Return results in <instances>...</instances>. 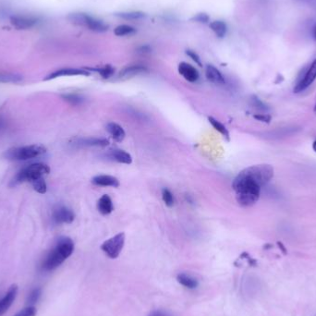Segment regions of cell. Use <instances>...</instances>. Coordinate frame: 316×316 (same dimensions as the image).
<instances>
[{"mask_svg":"<svg viewBox=\"0 0 316 316\" xmlns=\"http://www.w3.org/2000/svg\"><path fill=\"white\" fill-rule=\"evenodd\" d=\"M316 79V59L312 62V64L305 71L303 77L299 79L294 87V92L300 93L307 90L313 82Z\"/></svg>","mask_w":316,"mask_h":316,"instance_id":"7","label":"cell"},{"mask_svg":"<svg viewBox=\"0 0 316 316\" xmlns=\"http://www.w3.org/2000/svg\"><path fill=\"white\" fill-rule=\"evenodd\" d=\"M209 16L207 14L205 13H199L197 15H195L193 18H191V20L192 21H196V22H200V23H206L209 21Z\"/></svg>","mask_w":316,"mask_h":316,"instance_id":"32","label":"cell"},{"mask_svg":"<svg viewBox=\"0 0 316 316\" xmlns=\"http://www.w3.org/2000/svg\"><path fill=\"white\" fill-rule=\"evenodd\" d=\"M49 172L50 167L43 163H35L27 165L16 174L11 181V186H16L23 182L33 183V181L44 178V176L49 174Z\"/></svg>","mask_w":316,"mask_h":316,"instance_id":"3","label":"cell"},{"mask_svg":"<svg viewBox=\"0 0 316 316\" xmlns=\"http://www.w3.org/2000/svg\"><path fill=\"white\" fill-rule=\"evenodd\" d=\"M178 73L186 80L190 82H196L200 77L197 70L186 62H181L178 65Z\"/></svg>","mask_w":316,"mask_h":316,"instance_id":"12","label":"cell"},{"mask_svg":"<svg viewBox=\"0 0 316 316\" xmlns=\"http://www.w3.org/2000/svg\"><path fill=\"white\" fill-rule=\"evenodd\" d=\"M73 145L77 147H105L109 145V141L103 138H80L75 140Z\"/></svg>","mask_w":316,"mask_h":316,"instance_id":"13","label":"cell"},{"mask_svg":"<svg viewBox=\"0 0 316 316\" xmlns=\"http://www.w3.org/2000/svg\"><path fill=\"white\" fill-rule=\"evenodd\" d=\"M300 1H307V0H300Z\"/></svg>","mask_w":316,"mask_h":316,"instance_id":"40","label":"cell"},{"mask_svg":"<svg viewBox=\"0 0 316 316\" xmlns=\"http://www.w3.org/2000/svg\"><path fill=\"white\" fill-rule=\"evenodd\" d=\"M147 316H172L171 314L164 310H155L152 311L151 313Z\"/></svg>","mask_w":316,"mask_h":316,"instance_id":"34","label":"cell"},{"mask_svg":"<svg viewBox=\"0 0 316 316\" xmlns=\"http://www.w3.org/2000/svg\"><path fill=\"white\" fill-rule=\"evenodd\" d=\"M89 75H90V73H88L85 70L61 69V70L50 73L48 76H46L45 78V80H50V79H57L60 77H64V76H89Z\"/></svg>","mask_w":316,"mask_h":316,"instance_id":"11","label":"cell"},{"mask_svg":"<svg viewBox=\"0 0 316 316\" xmlns=\"http://www.w3.org/2000/svg\"><path fill=\"white\" fill-rule=\"evenodd\" d=\"M92 71L97 72L104 79H109L115 73L114 68H112L110 65H106V66L100 68V69H92Z\"/></svg>","mask_w":316,"mask_h":316,"instance_id":"27","label":"cell"},{"mask_svg":"<svg viewBox=\"0 0 316 316\" xmlns=\"http://www.w3.org/2000/svg\"><path fill=\"white\" fill-rule=\"evenodd\" d=\"M125 245V233L120 232L114 237L106 239L101 245V250L105 253V255L110 259H116L119 256L120 252L123 250Z\"/></svg>","mask_w":316,"mask_h":316,"instance_id":"6","label":"cell"},{"mask_svg":"<svg viewBox=\"0 0 316 316\" xmlns=\"http://www.w3.org/2000/svg\"><path fill=\"white\" fill-rule=\"evenodd\" d=\"M252 100V105L253 106H255L257 109H260V110H266V107H265V105H263V102H261L259 99L256 98V97H254L253 99H251Z\"/></svg>","mask_w":316,"mask_h":316,"instance_id":"36","label":"cell"},{"mask_svg":"<svg viewBox=\"0 0 316 316\" xmlns=\"http://www.w3.org/2000/svg\"><path fill=\"white\" fill-rule=\"evenodd\" d=\"M208 120H209L211 125L213 126V128H214L216 131H218L219 133H221V134H222L224 137L228 139V140L230 139V132L228 131V129H227L220 121H218L217 119H214L213 117H209Z\"/></svg>","mask_w":316,"mask_h":316,"instance_id":"22","label":"cell"},{"mask_svg":"<svg viewBox=\"0 0 316 316\" xmlns=\"http://www.w3.org/2000/svg\"><path fill=\"white\" fill-rule=\"evenodd\" d=\"M37 315V310L34 306H27L26 308L20 310L13 316H35Z\"/></svg>","mask_w":316,"mask_h":316,"instance_id":"31","label":"cell"},{"mask_svg":"<svg viewBox=\"0 0 316 316\" xmlns=\"http://www.w3.org/2000/svg\"><path fill=\"white\" fill-rule=\"evenodd\" d=\"M97 209L103 216H107L114 210L112 200L107 194H104L97 202Z\"/></svg>","mask_w":316,"mask_h":316,"instance_id":"18","label":"cell"},{"mask_svg":"<svg viewBox=\"0 0 316 316\" xmlns=\"http://www.w3.org/2000/svg\"><path fill=\"white\" fill-rule=\"evenodd\" d=\"M162 199L167 207H172L175 204V198L173 193L166 188L162 190Z\"/></svg>","mask_w":316,"mask_h":316,"instance_id":"28","label":"cell"},{"mask_svg":"<svg viewBox=\"0 0 316 316\" xmlns=\"http://www.w3.org/2000/svg\"><path fill=\"white\" fill-rule=\"evenodd\" d=\"M205 76L207 79L218 85H223L226 83L224 76L218 71L216 67L213 65H207L205 69Z\"/></svg>","mask_w":316,"mask_h":316,"instance_id":"15","label":"cell"},{"mask_svg":"<svg viewBox=\"0 0 316 316\" xmlns=\"http://www.w3.org/2000/svg\"><path fill=\"white\" fill-rule=\"evenodd\" d=\"M135 33H136L135 28L130 26V25H126V24L119 25V26L116 27V29L114 30V33L117 36H127V35H132Z\"/></svg>","mask_w":316,"mask_h":316,"instance_id":"24","label":"cell"},{"mask_svg":"<svg viewBox=\"0 0 316 316\" xmlns=\"http://www.w3.org/2000/svg\"><path fill=\"white\" fill-rule=\"evenodd\" d=\"M52 218L56 224H72L75 219V214L67 206L60 205L53 211Z\"/></svg>","mask_w":316,"mask_h":316,"instance_id":"8","label":"cell"},{"mask_svg":"<svg viewBox=\"0 0 316 316\" xmlns=\"http://www.w3.org/2000/svg\"><path fill=\"white\" fill-rule=\"evenodd\" d=\"M63 98L65 99L67 102L71 103L72 105H79L83 101L82 97H80L78 94H74V93L64 94Z\"/></svg>","mask_w":316,"mask_h":316,"instance_id":"30","label":"cell"},{"mask_svg":"<svg viewBox=\"0 0 316 316\" xmlns=\"http://www.w3.org/2000/svg\"><path fill=\"white\" fill-rule=\"evenodd\" d=\"M312 37L316 42V23L312 27Z\"/></svg>","mask_w":316,"mask_h":316,"instance_id":"37","label":"cell"},{"mask_svg":"<svg viewBox=\"0 0 316 316\" xmlns=\"http://www.w3.org/2000/svg\"><path fill=\"white\" fill-rule=\"evenodd\" d=\"M109 157L110 158H112L113 160L117 161L118 163H120V164L131 165L132 163V156L124 150H120V149L111 150L109 153Z\"/></svg>","mask_w":316,"mask_h":316,"instance_id":"20","label":"cell"},{"mask_svg":"<svg viewBox=\"0 0 316 316\" xmlns=\"http://www.w3.org/2000/svg\"><path fill=\"white\" fill-rule=\"evenodd\" d=\"M92 184L103 187L118 188L119 186V179L110 175H97L92 178Z\"/></svg>","mask_w":316,"mask_h":316,"instance_id":"14","label":"cell"},{"mask_svg":"<svg viewBox=\"0 0 316 316\" xmlns=\"http://www.w3.org/2000/svg\"><path fill=\"white\" fill-rule=\"evenodd\" d=\"M74 251V242L71 237H60L51 250L46 253L41 263V268L45 272H51L71 256Z\"/></svg>","mask_w":316,"mask_h":316,"instance_id":"2","label":"cell"},{"mask_svg":"<svg viewBox=\"0 0 316 316\" xmlns=\"http://www.w3.org/2000/svg\"><path fill=\"white\" fill-rule=\"evenodd\" d=\"M186 54H187V55L191 58V60H193V61L197 64L198 66H203L202 61H201V59H200V57H199V55H198L197 53L194 52V51H192V50H190V49H188V50H186Z\"/></svg>","mask_w":316,"mask_h":316,"instance_id":"33","label":"cell"},{"mask_svg":"<svg viewBox=\"0 0 316 316\" xmlns=\"http://www.w3.org/2000/svg\"><path fill=\"white\" fill-rule=\"evenodd\" d=\"M106 131L111 135V137L118 143L122 142L125 138L126 132L124 129L115 122H109L106 125Z\"/></svg>","mask_w":316,"mask_h":316,"instance_id":"17","label":"cell"},{"mask_svg":"<svg viewBox=\"0 0 316 316\" xmlns=\"http://www.w3.org/2000/svg\"><path fill=\"white\" fill-rule=\"evenodd\" d=\"M22 80V77L18 74L13 73H0V82L1 83H16Z\"/></svg>","mask_w":316,"mask_h":316,"instance_id":"23","label":"cell"},{"mask_svg":"<svg viewBox=\"0 0 316 316\" xmlns=\"http://www.w3.org/2000/svg\"><path fill=\"white\" fill-rule=\"evenodd\" d=\"M69 20L76 25L86 27L95 33H105L108 30V25L103 20H98L85 13H73L69 15Z\"/></svg>","mask_w":316,"mask_h":316,"instance_id":"5","label":"cell"},{"mask_svg":"<svg viewBox=\"0 0 316 316\" xmlns=\"http://www.w3.org/2000/svg\"><path fill=\"white\" fill-rule=\"evenodd\" d=\"M148 70L145 66L142 65H133V66H129L123 69L120 73H119V77L120 79H128V78H132L136 75H139L141 73H145Z\"/></svg>","mask_w":316,"mask_h":316,"instance_id":"19","label":"cell"},{"mask_svg":"<svg viewBox=\"0 0 316 316\" xmlns=\"http://www.w3.org/2000/svg\"><path fill=\"white\" fill-rule=\"evenodd\" d=\"M274 177V168L270 165H250L239 172L232 182L237 204L250 207L256 204L262 188Z\"/></svg>","mask_w":316,"mask_h":316,"instance_id":"1","label":"cell"},{"mask_svg":"<svg viewBox=\"0 0 316 316\" xmlns=\"http://www.w3.org/2000/svg\"><path fill=\"white\" fill-rule=\"evenodd\" d=\"M117 17L124 19V20H140L145 18V13L142 11H131V12H121V13L115 14Z\"/></svg>","mask_w":316,"mask_h":316,"instance_id":"25","label":"cell"},{"mask_svg":"<svg viewBox=\"0 0 316 316\" xmlns=\"http://www.w3.org/2000/svg\"><path fill=\"white\" fill-rule=\"evenodd\" d=\"M177 281L188 290H196L199 287L197 278L187 273H179L177 276Z\"/></svg>","mask_w":316,"mask_h":316,"instance_id":"16","label":"cell"},{"mask_svg":"<svg viewBox=\"0 0 316 316\" xmlns=\"http://www.w3.org/2000/svg\"><path fill=\"white\" fill-rule=\"evenodd\" d=\"M315 112L316 113V106H315Z\"/></svg>","mask_w":316,"mask_h":316,"instance_id":"39","label":"cell"},{"mask_svg":"<svg viewBox=\"0 0 316 316\" xmlns=\"http://www.w3.org/2000/svg\"><path fill=\"white\" fill-rule=\"evenodd\" d=\"M211 30L219 38H224L228 32V27L224 21L222 20H215L210 23Z\"/></svg>","mask_w":316,"mask_h":316,"instance_id":"21","label":"cell"},{"mask_svg":"<svg viewBox=\"0 0 316 316\" xmlns=\"http://www.w3.org/2000/svg\"><path fill=\"white\" fill-rule=\"evenodd\" d=\"M313 149H314V151L316 152V140L313 144Z\"/></svg>","mask_w":316,"mask_h":316,"instance_id":"38","label":"cell"},{"mask_svg":"<svg viewBox=\"0 0 316 316\" xmlns=\"http://www.w3.org/2000/svg\"><path fill=\"white\" fill-rule=\"evenodd\" d=\"M254 119L259 120V121H263V122H269L270 121L271 117L267 114H256L253 116Z\"/></svg>","mask_w":316,"mask_h":316,"instance_id":"35","label":"cell"},{"mask_svg":"<svg viewBox=\"0 0 316 316\" xmlns=\"http://www.w3.org/2000/svg\"><path fill=\"white\" fill-rule=\"evenodd\" d=\"M32 184H33L34 191L39 192L41 194L46 193V191H47V185H46V181H45L44 178H40V179H37V180L33 181Z\"/></svg>","mask_w":316,"mask_h":316,"instance_id":"29","label":"cell"},{"mask_svg":"<svg viewBox=\"0 0 316 316\" xmlns=\"http://www.w3.org/2000/svg\"><path fill=\"white\" fill-rule=\"evenodd\" d=\"M42 296V289L41 288H35L33 289L28 295L27 298V304L28 306H33V304L37 303L40 298Z\"/></svg>","mask_w":316,"mask_h":316,"instance_id":"26","label":"cell"},{"mask_svg":"<svg viewBox=\"0 0 316 316\" xmlns=\"http://www.w3.org/2000/svg\"><path fill=\"white\" fill-rule=\"evenodd\" d=\"M18 286L16 284H13L9 287L6 294L0 299V316H4L7 313V310L11 307L18 295Z\"/></svg>","mask_w":316,"mask_h":316,"instance_id":"10","label":"cell"},{"mask_svg":"<svg viewBox=\"0 0 316 316\" xmlns=\"http://www.w3.org/2000/svg\"><path fill=\"white\" fill-rule=\"evenodd\" d=\"M10 22L18 30H28L39 22V18L32 15H14L10 18Z\"/></svg>","mask_w":316,"mask_h":316,"instance_id":"9","label":"cell"},{"mask_svg":"<svg viewBox=\"0 0 316 316\" xmlns=\"http://www.w3.org/2000/svg\"><path fill=\"white\" fill-rule=\"evenodd\" d=\"M45 146L39 145H24L10 148L4 154V158L10 161H26L39 158L46 154Z\"/></svg>","mask_w":316,"mask_h":316,"instance_id":"4","label":"cell"}]
</instances>
